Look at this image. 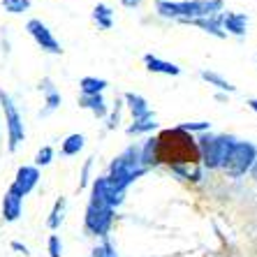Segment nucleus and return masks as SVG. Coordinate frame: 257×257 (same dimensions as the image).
<instances>
[{"label":"nucleus","instance_id":"nucleus-30","mask_svg":"<svg viewBox=\"0 0 257 257\" xmlns=\"http://www.w3.org/2000/svg\"><path fill=\"white\" fill-rule=\"evenodd\" d=\"M93 257H118V255H116V248L109 241H102L100 245L93 248Z\"/></svg>","mask_w":257,"mask_h":257},{"label":"nucleus","instance_id":"nucleus-27","mask_svg":"<svg viewBox=\"0 0 257 257\" xmlns=\"http://www.w3.org/2000/svg\"><path fill=\"white\" fill-rule=\"evenodd\" d=\"M51 160H54V149H51V146H42L35 156V167L37 169L47 167V165H51Z\"/></svg>","mask_w":257,"mask_h":257},{"label":"nucleus","instance_id":"nucleus-17","mask_svg":"<svg viewBox=\"0 0 257 257\" xmlns=\"http://www.w3.org/2000/svg\"><path fill=\"white\" fill-rule=\"evenodd\" d=\"M186 24H190V26H197V28H202L204 33H209V35H213V37H227L225 35V30H222V26H220V14L218 17H206V19H192V21H186Z\"/></svg>","mask_w":257,"mask_h":257},{"label":"nucleus","instance_id":"nucleus-25","mask_svg":"<svg viewBox=\"0 0 257 257\" xmlns=\"http://www.w3.org/2000/svg\"><path fill=\"white\" fill-rule=\"evenodd\" d=\"M0 3L10 14H24L26 10H30V0H0Z\"/></svg>","mask_w":257,"mask_h":257},{"label":"nucleus","instance_id":"nucleus-9","mask_svg":"<svg viewBox=\"0 0 257 257\" xmlns=\"http://www.w3.org/2000/svg\"><path fill=\"white\" fill-rule=\"evenodd\" d=\"M26 30H28V35L37 42V47H42L44 51H49V54H60V51H63L58 40L54 37V33H51L49 26L42 24L40 19H30L28 24H26Z\"/></svg>","mask_w":257,"mask_h":257},{"label":"nucleus","instance_id":"nucleus-18","mask_svg":"<svg viewBox=\"0 0 257 257\" xmlns=\"http://www.w3.org/2000/svg\"><path fill=\"white\" fill-rule=\"evenodd\" d=\"M199 77H202V81H206L209 86L222 90V93H234V90H236V86H234L232 81H227L222 74H218V72H213V70H202Z\"/></svg>","mask_w":257,"mask_h":257},{"label":"nucleus","instance_id":"nucleus-28","mask_svg":"<svg viewBox=\"0 0 257 257\" xmlns=\"http://www.w3.org/2000/svg\"><path fill=\"white\" fill-rule=\"evenodd\" d=\"M120 111H123V100H116L114 102V109L107 118V130H116L120 125Z\"/></svg>","mask_w":257,"mask_h":257},{"label":"nucleus","instance_id":"nucleus-24","mask_svg":"<svg viewBox=\"0 0 257 257\" xmlns=\"http://www.w3.org/2000/svg\"><path fill=\"white\" fill-rule=\"evenodd\" d=\"M158 127V123H156V116H151V118H144V120H132V125L127 127V135H146V132H153Z\"/></svg>","mask_w":257,"mask_h":257},{"label":"nucleus","instance_id":"nucleus-4","mask_svg":"<svg viewBox=\"0 0 257 257\" xmlns=\"http://www.w3.org/2000/svg\"><path fill=\"white\" fill-rule=\"evenodd\" d=\"M234 142H236V137H232V135H211V132L199 135L197 151L202 165L206 169H222Z\"/></svg>","mask_w":257,"mask_h":257},{"label":"nucleus","instance_id":"nucleus-19","mask_svg":"<svg viewBox=\"0 0 257 257\" xmlns=\"http://www.w3.org/2000/svg\"><path fill=\"white\" fill-rule=\"evenodd\" d=\"M139 158H142V165L146 169L160 165V162H158V144H156V137H149L146 142L142 144V146H139Z\"/></svg>","mask_w":257,"mask_h":257},{"label":"nucleus","instance_id":"nucleus-6","mask_svg":"<svg viewBox=\"0 0 257 257\" xmlns=\"http://www.w3.org/2000/svg\"><path fill=\"white\" fill-rule=\"evenodd\" d=\"M257 162V146L250 142H234L232 151H229L227 160L222 165V169L227 172V176L232 179H239L243 174H248L252 169V165Z\"/></svg>","mask_w":257,"mask_h":257},{"label":"nucleus","instance_id":"nucleus-2","mask_svg":"<svg viewBox=\"0 0 257 257\" xmlns=\"http://www.w3.org/2000/svg\"><path fill=\"white\" fill-rule=\"evenodd\" d=\"M146 172H149V169L144 167L142 158H139V144H132V146H127L123 153H118V156L111 160L107 181L116 192H123V195H125L127 188L137 179H142Z\"/></svg>","mask_w":257,"mask_h":257},{"label":"nucleus","instance_id":"nucleus-11","mask_svg":"<svg viewBox=\"0 0 257 257\" xmlns=\"http://www.w3.org/2000/svg\"><path fill=\"white\" fill-rule=\"evenodd\" d=\"M248 24H250V19L241 12H220V26L225 35L229 33V35L243 37L248 33Z\"/></svg>","mask_w":257,"mask_h":257},{"label":"nucleus","instance_id":"nucleus-14","mask_svg":"<svg viewBox=\"0 0 257 257\" xmlns=\"http://www.w3.org/2000/svg\"><path fill=\"white\" fill-rule=\"evenodd\" d=\"M144 65L149 72H156V74H167V77H179L181 74V67L176 63H169V60H162L153 54H146L144 56Z\"/></svg>","mask_w":257,"mask_h":257},{"label":"nucleus","instance_id":"nucleus-35","mask_svg":"<svg viewBox=\"0 0 257 257\" xmlns=\"http://www.w3.org/2000/svg\"><path fill=\"white\" fill-rule=\"evenodd\" d=\"M250 174H252V176H255V179H257V162H255V165H252V169H250Z\"/></svg>","mask_w":257,"mask_h":257},{"label":"nucleus","instance_id":"nucleus-10","mask_svg":"<svg viewBox=\"0 0 257 257\" xmlns=\"http://www.w3.org/2000/svg\"><path fill=\"white\" fill-rule=\"evenodd\" d=\"M37 181H40V169H37L35 165H24V167L17 169V176H14V181H12V186H10V190H14L17 195L26 197L28 192L35 190Z\"/></svg>","mask_w":257,"mask_h":257},{"label":"nucleus","instance_id":"nucleus-1","mask_svg":"<svg viewBox=\"0 0 257 257\" xmlns=\"http://www.w3.org/2000/svg\"><path fill=\"white\" fill-rule=\"evenodd\" d=\"M156 144H158V162H167L172 169L192 165V162L199 160L197 142L192 139V135L183 132L181 127L165 130L156 139Z\"/></svg>","mask_w":257,"mask_h":257},{"label":"nucleus","instance_id":"nucleus-33","mask_svg":"<svg viewBox=\"0 0 257 257\" xmlns=\"http://www.w3.org/2000/svg\"><path fill=\"white\" fill-rule=\"evenodd\" d=\"M139 3H142V0H120V5L130 7V10H132V7H139Z\"/></svg>","mask_w":257,"mask_h":257},{"label":"nucleus","instance_id":"nucleus-20","mask_svg":"<svg viewBox=\"0 0 257 257\" xmlns=\"http://www.w3.org/2000/svg\"><path fill=\"white\" fill-rule=\"evenodd\" d=\"M93 21H95L100 28L111 30L114 28V10L109 5H104V3H100V5L93 7Z\"/></svg>","mask_w":257,"mask_h":257},{"label":"nucleus","instance_id":"nucleus-21","mask_svg":"<svg viewBox=\"0 0 257 257\" xmlns=\"http://www.w3.org/2000/svg\"><path fill=\"white\" fill-rule=\"evenodd\" d=\"M84 146H86V137L81 132H74V135H67L65 137V142L60 146V153L63 156H79L84 151Z\"/></svg>","mask_w":257,"mask_h":257},{"label":"nucleus","instance_id":"nucleus-29","mask_svg":"<svg viewBox=\"0 0 257 257\" xmlns=\"http://www.w3.org/2000/svg\"><path fill=\"white\" fill-rule=\"evenodd\" d=\"M47 252H49V257H63V243H60L58 234H51V236H49Z\"/></svg>","mask_w":257,"mask_h":257},{"label":"nucleus","instance_id":"nucleus-3","mask_svg":"<svg viewBox=\"0 0 257 257\" xmlns=\"http://www.w3.org/2000/svg\"><path fill=\"white\" fill-rule=\"evenodd\" d=\"M225 10L222 0H181V3H172V0H158L156 12L162 19H179V21H192V19H206V17H218Z\"/></svg>","mask_w":257,"mask_h":257},{"label":"nucleus","instance_id":"nucleus-12","mask_svg":"<svg viewBox=\"0 0 257 257\" xmlns=\"http://www.w3.org/2000/svg\"><path fill=\"white\" fill-rule=\"evenodd\" d=\"M123 102H125V107L127 111L132 114V120H144V118H151V116H156L153 114V109H151V104L146 102V97L139 95V93H125L123 95Z\"/></svg>","mask_w":257,"mask_h":257},{"label":"nucleus","instance_id":"nucleus-31","mask_svg":"<svg viewBox=\"0 0 257 257\" xmlns=\"http://www.w3.org/2000/svg\"><path fill=\"white\" fill-rule=\"evenodd\" d=\"M93 160L95 158H88V160L84 162V167H81V176H79V188H86L90 181V169H93Z\"/></svg>","mask_w":257,"mask_h":257},{"label":"nucleus","instance_id":"nucleus-7","mask_svg":"<svg viewBox=\"0 0 257 257\" xmlns=\"http://www.w3.org/2000/svg\"><path fill=\"white\" fill-rule=\"evenodd\" d=\"M84 225L93 236H100L104 239L114 225V209H107V206H95V204H88L84 213Z\"/></svg>","mask_w":257,"mask_h":257},{"label":"nucleus","instance_id":"nucleus-13","mask_svg":"<svg viewBox=\"0 0 257 257\" xmlns=\"http://www.w3.org/2000/svg\"><path fill=\"white\" fill-rule=\"evenodd\" d=\"M21 211H24V197L14 190H7L3 197V218L7 222H17L21 218Z\"/></svg>","mask_w":257,"mask_h":257},{"label":"nucleus","instance_id":"nucleus-32","mask_svg":"<svg viewBox=\"0 0 257 257\" xmlns=\"http://www.w3.org/2000/svg\"><path fill=\"white\" fill-rule=\"evenodd\" d=\"M10 248H12V250H17L19 255H26V257L30 255L28 245H26V243H21V241H12V243H10Z\"/></svg>","mask_w":257,"mask_h":257},{"label":"nucleus","instance_id":"nucleus-26","mask_svg":"<svg viewBox=\"0 0 257 257\" xmlns=\"http://www.w3.org/2000/svg\"><path fill=\"white\" fill-rule=\"evenodd\" d=\"M181 130L188 132V135H192V132H199V135H204V132L211 130V123L209 120H195V123H181Z\"/></svg>","mask_w":257,"mask_h":257},{"label":"nucleus","instance_id":"nucleus-23","mask_svg":"<svg viewBox=\"0 0 257 257\" xmlns=\"http://www.w3.org/2000/svg\"><path fill=\"white\" fill-rule=\"evenodd\" d=\"M65 209H67V199L58 197L54 204V209H51V213H49V218H47L49 229H58L60 225H63V220H65Z\"/></svg>","mask_w":257,"mask_h":257},{"label":"nucleus","instance_id":"nucleus-5","mask_svg":"<svg viewBox=\"0 0 257 257\" xmlns=\"http://www.w3.org/2000/svg\"><path fill=\"white\" fill-rule=\"evenodd\" d=\"M0 107L5 114V125H7V149L10 153L21 146V142L26 139V127H24V116L19 111V107L14 104V100L10 97V93L0 88Z\"/></svg>","mask_w":257,"mask_h":257},{"label":"nucleus","instance_id":"nucleus-16","mask_svg":"<svg viewBox=\"0 0 257 257\" xmlns=\"http://www.w3.org/2000/svg\"><path fill=\"white\" fill-rule=\"evenodd\" d=\"M40 90H44V95H47V100H44V109L40 111V116H49L51 111H56V109L60 107V93L54 88V84H51L49 79H44L42 84H40Z\"/></svg>","mask_w":257,"mask_h":257},{"label":"nucleus","instance_id":"nucleus-8","mask_svg":"<svg viewBox=\"0 0 257 257\" xmlns=\"http://www.w3.org/2000/svg\"><path fill=\"white\" fill-rule=\"evenodd\" d=\"M123 192H116L114 188L109 186L107 176H97L90 186V202L88 204H95V206H107V209H116L120 206L123 202Z\"/></svg>","mask_w":257,"mask_h":257},{"label":"nucleus","instance_id":"nucleus-22","mask_svg":"<svg viewBox=\"0 0 257 257\" xmlns=\"http://www.w3.org/2000/svg\"><path fill=\"white\" fill-rule=\"evenodd\" d=\"M107 79H97V77H84L79 81V90L81 95H102V90L107 88Z\"/></svg>","mask_w":257,"mask_h":257},{"label":"nucleus","instance_id":"nucleus-34","mask_svg":"<svg viewBox=\"0 0 257 257\" xmlns=\"http://www.w3.org/2000/svg\"><path fill=\"white\" fill-rule=\"evenodd\" d=\"M248 107H250L252 111H255V114H257V97H252V100H248Z\"/></svg>","mask_w":257,"mask_h":257},{"label":"nucleus","instance_id":"nucleus-15","mask_svg":"<svg viewBox=\"0 0 257 257\" xmlns=\"http://www.w3.org/2000/svg\"><path fill=\"white\" fill-rule=\"evenodd\" d=\"M79 107L88 109L95 118H107V114H109V104L104 102V97L102 95H88V97L81 95L79 97Z\"/></svg>","mask_w":257,"mask_h":257}]
</instances>
